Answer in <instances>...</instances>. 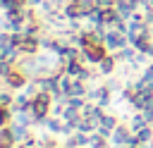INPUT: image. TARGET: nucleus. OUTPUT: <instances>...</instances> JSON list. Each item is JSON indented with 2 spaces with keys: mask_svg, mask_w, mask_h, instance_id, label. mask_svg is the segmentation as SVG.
<instances>
[{
  "mask_svg": "<svg viewBox=\"0 0 153 148\" xmlns=\"http://www.w3.org/2000/svg\"><path fill=\"white\" fill-rule=\"evenodd\" d=\"M12 103V95L10 93H2V105H10Z\"/></svg>",
  "mask_w": 153,
  "mask_h": 148,
  "instance_id": "9d476101",
  "label": "nucleus"
},
{
  "mask_svg": "<svg viewBox=\"0 0 153 148\" xmlns=\"http://www.w3.org/2000/svg\"><path fill=\"white\" fill-rule=\"evenodd\" d=\"M5 84H7L10 88L19 91V88H24V86H26V74H24L22 69H17V72H12L10 76H5Z\"/></svg>",
  "mask_w": 153,
  "mask_h": 148,
  "instance_id": "39448f33",
  "label": "nucleus"
},
{
  "mask_svg": "<svg viewBox=\"0 0 153 148\" xmlns=\"http://www.w3.org/2000/svg\"><path fill=\"white\" fill-rule=\"evenodd\" d=\"M151 57H153V50H151Z\"/></svg>",
  "mask_w": 153,
  "mask_h": 148,
  "instance_id": "ddd939ff",
  "label": "nucleus"
},
{
  "mask_svg": "<svg viewBox=\"0 0 153 148\" xmlns=\"http://www.w3.org/2000/svg\"><path fill=\"white\" fill-rule=\"evenodd\" d=\"M143 148H153V141H148V143H143Z\"/></svg>",
  "mask_w": 153,
  "mask_h": 148,
  "instance_id": "f8f14e48",
  "label": "nucleus"
},
{
  "mask_svg": "<svg viewBox=\"0 0 153 148\" xmlns=\"http://www.w3.org/2000/svg\"><path fill=\"white\" fill-rule=\"evenodd\" d=\"M115 62H117V57H115V55H105V57L98 62V72H100L103 76L112 74V69H115Z\"/></svg>",
  "mask_w": 153,
  "mask_h": 148,
  "instance_id": "0eeeda50",
  "label": "nucleus"
},
{
  "mask_svg": "<svg viewBox=\"0 0 153 148\" xmlns=\"http://www.w3.org/2000/svg\"><path fill=\"white\" fill-rule=\"evenodd\" d=\"M29 5H31V7H33V5H38V7H41V5H43V0H29Z\"/></svg>",
  "mask_w": 153,
  "mask_h": 148,
  "instance_id": "9b49d317",
  "label": "nucleus"
},
{
  "mask_svg": "<svg viewBox=\"0 0 153 148\" xmlns=\"http://www.w3.org/2000/svg\"><path fill=\"white\" fill-rule=\"evenodd\" d=\"M12 138H14V143H24L31 134H29V124H22V122H14L12 127Z\"/></svg>",
  "mask_w": 153,
  "mask_h": 148,
  "instance_id": "423d86ee",
  "label": "nucleus"
},
{
  "mask_svg": "<svg viewBox=\"0 0 153 148\" xmlns=\"http://www.w3.org/2000/svg\"><path fill=\"white\" fill-rule=\"evenodd\" d=\"M43 124H45V127L50 129V134H62V124L57 122V117H55V115H53L50 119H45Z\"/></svg>",
  "mask_w": 153,
  "mask_h": 148,
  "instance_id": "1a4fd4ad",
  "label": "nucleus"
},
{
  "mask_svg": "<svg viewBox=\"0 0 153 148\" xmlns=\"http://www.w3.org/2000/svg\"><path fill=\"white\" fill-rule=\"evenodd\" d=\"M110 93H112V91H110L108 86H98V88L88 91V93H86V98H88L91 103H96V105H103V107H105V105L112 100V98H110Z\"/></svg>",
  "mask_w": 153,
  "mask_h": 148,
  "instance_id": "20e7f679",
  "label": "nucleus"
},
{
  "mask_svg": "<svg viewBox=\"0 0 153 148\" xmlns=\"http://www.w3.org/2000/svg\"><path fill=\"white\" fill-rule=\"evenodd\" d=\"M65 72H67L69 76H74V79H81V81H88V76H91V72L81 64V60H69V62H65Z\"/></svg>",
  "mask_w": 153,
  "mask_h": 148,
  "instance_id": "7ed1b4c3",
  "label": "nucleus"
},
{
  "mask_svg": "<svg viewBox=\"0 0 153 148\" xmlns=\"http://www.w3.org/2000/svg\"><path fill=\"white\" fill-rule=\"evenodd\" d=\"M127 43H129L127 33H122V31H117V29H112V31L105 33V45H108V50H122Z\"/></svg>",
  "mask_w": 153,
  "mask_h": 148,
  "instance_id": "f03ea898",
  "label": "nucleus"
},
{
  "mask_svg": "<svg viewBox=\"0 0 153 148\" xmlns=\"http://www.w3.org/2000/svg\"><path fill=\"white\" fill-rule=\"evenodd\" d=\"M81 50H84L86 62H91V64H98L105 55H110L105 43H84V48H81Z\"/></svg>",
  "mask_w": 153,
  "mask_h": 148,
  "instance_id": "f257e3e1",
  "label": "nucleus"
},
{
  "mask_svg": "<svg viewBox=\"0 0 153 148\" xmlns=\"http://www.w3.org/2000/svg\"><path fill=\"white\" fill-rule=\"evenodd\" d=\"M136 134V141L143 146V143H148V141H153V124H146V127H141L139 131H134Z\"/></svg>",
  "mask_w": 153,
  "mask_h": 148,
  "instance_id": "6e6552de",
  "label": "nucleus"
}]
</instances>
